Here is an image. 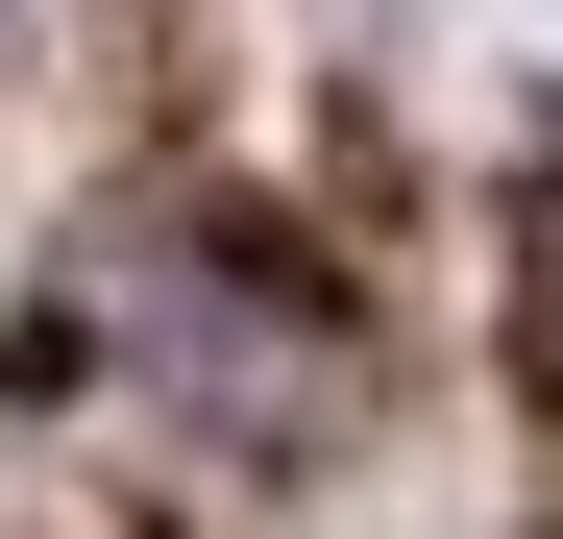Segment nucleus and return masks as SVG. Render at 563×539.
<instances>
[]
</instances>
